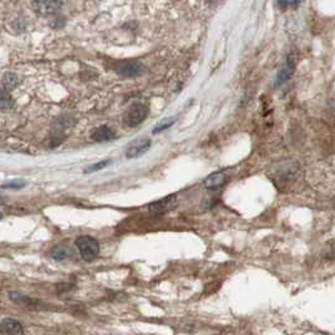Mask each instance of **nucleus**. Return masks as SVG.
Instances as JSON below:
<instances>
[{"label":"nucleus","mask_w":335,"mask_h":335,"mask_svg":"<svg viewBox=\"0 0 335 335\" xmlns=\"http://www.w3.org/2000/svg\"><path fill=\"white\" fill-rule=\"evenodd\" d=\"M75 245H77L78 251H79L80 256L84 261H93L100 255V244L94 237H90V236L87 235L79 236L75 240Z\"/></svg>","instance_id":"1"},{"label":"nucleus","mask_w":335,"mask_h":335,"mask_svg":"<svg viewBox=\"0 0 335 335\" xmlns=\"http://www.w3.org/2000/svg\"><path fill=\"white\" fill-rule=\"evenodd\" d=\"M147 114H149V107L146 105H143V103H134L124 113L123 121L128 127L138 126L139 123H142L146 119Z\"/></svg>","instance_id":"2"},{"label":"nucleus","mask_w":335,"mask_h":335,"mask_svg":"<svg viewBox=\"0 0 335 335\" xmlns=\"http://www.w3.org/2000/svg\"><path fill=\"white\" fill-rule=\"evenodd\" d=\"M63 2L64 0H30L33 10L41 17L56 14L62 8Z\"/></svg>","instance_id":"3"},{"label":"nucleus","mask_w":335,"mask_h":335,"mask_svg":"<svg viewBox=\"0 0 335 335\" xmlns=\"http://www.w3.org/2000/svg\"><path fill=\"white\" fill-rule=\"evenodd\" d=\"M151 147V139L147 137H139V138L134 139L131 142L128 149L126 151V156L128 158H137L141 157L142 155L147 152Z\"/></svg>","instance_id":"4"},{"label":"nucleus","mask_w":335,"mask_h":335,"mask_svg":"<svg viewBox=\"0 0 335 335\" xmlns=\"http://www.w3.org/2000/svg\"><path fill=\"white\" fill-rule=\"evenodd\" d=\"M176 202H177V199H176L175 195H170V196L165 197V199H161L158 200V201L152 202L149 206V210L151 214L153 215L166 214V212L175 209Z\"/></svg>","instance_id":"5"},{"label":"nucleus","mask_w":335,"mask_h":335,"mask_svg":"<svg viewBox=\"0 0 335 335\" xmlns=\"http://www.w3.org/2000/svg\"><path fill=\"white\" fill-rule=\"evenodd\" d=\"M142 72H143V67L139 62L136 61L121 62L117 66V73L123 75V77H137Z\"/></svg>","instance_id":"6"},{"label":"nucleus","mask_w":335,"mask_h":335,"mask_svg":"<svg viewBox=\"0 0 335 335\" xmlns=\"http://www.w3.org/2000/svg\"><path fill=\"white\" fill-rule=\"evenodd\" d=\"M228 175L226 171H217L205 180V187L210 191H219L227 182Z\"/></svg>","instance_id":"7"},{"label":"nucleus","mask_w":335,"mask_h":335,"mask_svg":"<svg viewBox=\"0 0 335 335\" xmlns=\"http://www.w3.org/2000/svg\"><path fill=\"white\" fill-rule=\"evenodd\" d=\"M9 299L12 301H14L15 304H19V305L23 306H28V308H44L45 304H43L41 301L35 300V299H32L27 295H23L20 293H15L12 292L9 293Z\"/></svg>","instance_id":"8"},{"label":"nucleus","mask_w":335,"mask_h":335,"mask_svg":"<svg viewBox=\"0 0 335 335\" xmlns=\"http://www.w3.org/2000/svg\"><path fill=\"white\" fill-rule=\"evenodd\" d=\"M294 71H295V58L293 56H290L289 58H288L285 66L282 67L281 71H280L279 74H277L276 85H281V84H284L285 82H288V80L292 78Z\"/></svg>","instance_id":"9"},{"label":"nucleus","mask_w":335,"mask_h":335,"mask_svg":"<svg viewBox=\"0 0 335 335\" xmlns=\"http://www.w3.org/2000/svg\"><path fill=\"white\" fill-rule=\"evenodd\" d=\"M0 333L18 335L24 333V329H23L22 324L18 320L12 318H7L0 323Z\"/></svg>","instance_id":"10"},{"label":"nucleus","mask_w":335,"mask_h":335,"mask_svg":"<svg viewBox=\"0 0 335 335\" xmlns=\"http://www.w3.org/2000/svg\"><path fill=\"white\" fill-rule=\"evenodd\" d=\"M116 133L108 126H101L92 132V139L95 142H108L114 138Z\"/></svg>","instance_id":"11"},{"label":"nucleus","mask_w":335,"mask_h":335,"mask_svg":"<svg viewBox=\"0 0 335 335\" xmlns=\"http://www.w3.org/2000/svg\"><path fill=\"white\" fill-rule=\"evenodd\" d=\"M18 84H19V78H18L17 74L15 73H5L4 74V77H3V79H2L3 89L10 92V90H13L14 88H17Z\"/></svg>","instance_id":"12"},{"label":"nucleus","mask_w":335,"mask_h":335,"mask_svg":"<svg viewBox=\"0 0 335 335\" xmlns=\"http://www.w3.org/2000/svg\"><path fill=\"white\" fill-rule=\"evenodd\" d=\"M69 256H71V250H69V249L64 245L56 246V248L52 250V258L57 261L67 260Z\"/></svg>","instance_id":"13"},{"label":"nucleus","mask_w":335,"mask_h":335,"mask_svg":"<svg viewBox=\"0 0 335 335\" xmlns=\"http://www.w3.org/2000/svg\"><path fill=\"white\" fill-rule=\"evenodd\" d=\"M13 107V98L8 90L0 88V111H9Z\"/></svg>","instance_id":"14"},{"label":"nucleus","mask_w":335,"mask_h":335,"mask_svg":"<svg viewBox=\"0 0 335 335\" xmlns=\"http://www.w3.org/2000/svg\"><path fill=\"white\" fill-rule=\"evenodd\" d=\"M175 122H176V117H168V118L162 119V121H160L157 124H156V127L153 128L152 133L153 134L161 133V132H163L165 129L170 128L172 124H175Z\"/></svg>","instance_id":"15"},{"label":"nucleus","mask_w":335,"mask_h":335,"mask_svg":"<svg viewBox=\"0 0 335 335\" xmlns=\"http://www.w3.org/2000/svg\"><path fill=\"white\" fill-rule=\"evenodd\" d=\"M25 185H27V182H25L24 180H13L10 181V182H7L4 183V185L0 186V188L3 189H7V188H13V189H20L23 188Z\"/></svg>","instance_id":"16"},{"label":"nucleus","mask_w":335,"mask_h":335,"mask_svg":"<svg viewBox=\"0 0 335 335\" xmlns=\"http://www.w3.org/2000/svg\"><path fill=\"white\" fill-rule=\"evenodd\" d=\"M111 162H112L111 160H106V161H102V162L95 163V165H93V166H89V167H88V168H85L84 173H92V172H95V171L102 170V168L107 167V166L110 165Z\"/></svg>","instance_id":"17"},{"label":"nucleus","mask_w":335,"mask_h":335,"mask_svg":"<svg viewBox=\"0 0 335 335\" xmlns=\"http://www.w3.org/2000/svg\"><path fill=\"white\" fill-rule=\"evenodd\" d=\"M276 3L281 9H285V8L288 7V4L290 3V0H276Z\"/></svg>","instance_id":"18"},{"label":"nucleus","mask_w":335,"mask_h":335,"mask_svg":"<svg viewBox=\"0 0 335 335\" xmlns=\"http://www.w3.org/2000/svg\"><path fill=\"white\" fill-rule=\"evenodd\" d=\"M4 201H5V200L3 199V197H0V205H2V204H4Z\"/></svg>","instance_id":"19"},{"label":"nucleus","mask_w":335,"mask_h":335,"mask_svg":"<svg viewBox=\"0 0 335 335\" xmlns=\"http://www.w3.org/2000/svg\"><path fill=\"white\" fill-rule=\"evenodd\" d=\"M3 219V214H2V212H0V220H2Z\"/></svg>","instance_id":"20"},{"label":"nucleus","mask_w":335,"mask_h":335,"mask_svg":"<svg viewBox=\"0 0 335 335\" xmlns=\"http://www.w3.org/2000/svg\"><path fill=\"white\" fill-rule=\"evenodd\" d=\"M210 2H216V0H210Z\"/></svg>","instance_id":"21"}]
</instances>
